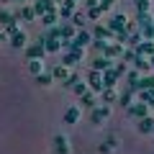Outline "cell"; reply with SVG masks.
I'll return each mask as SVG.
<instances>
[{
  "instance_id": "6da1fadb",
  "label": "cell",
  "mask_w": 154,
  "mask_h": 154,
  "mask_svg": "<svg viewBox=\"0 0 154 154\" xmlns=\"http://www.w3.org/2000/svg\"><path fill=\"white\" fill-rule=\"evenodd\" d=\"M149 108H152L149 103H141V100H139V103H131L126 110H128L131 118H144V116H149Z\"/></svg>"
},
{
  "instance_id": "7a4b0ae2",
  "label": "cell",
  "mask_w": 154,
  "mask_h": 154,
  "mask_svg": "<svg viewBox=\"0 0 154 154\" xmlns=\"http://www.w3.org/2000/svg\"><path fill=\"white\" fill-rule=\"evenodd\" d=\"M93 44V36H90L88 31H77L75 38H72V49H85V46Z\"/></svg>"
},
{
  "instance_id": "3957f363",
  "label": "cell",
  "mask_w": 154,
  "mask_h": 154,
  "mask_svg": "<svg viewBox=\"0 0 154 154\" xmlns=\"http://www.w3.org/2000/svg\"><path fill=\"white\" fill-rule=\"evenodd\" d=\"M88 85L95 90V93H100V90L105 88V82H103V72H100V69H93V72L88 75Z\"/></svg>"
},
{
  "instance_id": "277c9868",
  "label": "cell",
  "mask_w": 154,
  "mask_h": 154,
  "mask_svg": "<svg viewBox=\"0 0 154 154\" xmlns=\"http://www.w3.org/2000/svg\"><path fill=\"white\" fill-rule=\"evenodd\" d=\"M108 113H110L108 105H95V108L90 110V121L93 123H103L105 118H108Z\"/></svg>"
},
{
  "instance_id": "5b68a950",
  "label": "cell",
  "mask_w": 154,
  "mask_h": 154,
  "mask_svg": "<svg viewBox=\"0 0 154 154\" xmlns=\"http://www.w3.org/2000/svg\"><path fill=\"white\" fill-rule=\"evenodd\" d=\"M134 69H139L141 75L154 72V69H152V62H149V57H141V54H136V59H134Z\"/></svg>"
},
{
  "instance_id": "8992f818",
  "label": "cell",
  "mask_w": 154,
  "mask_h": 154,
  "mask_svg": "<svg viewBox=\"0 0 154 154\" xmlns=\"http://www.w3.org/2000/svg\"><path fill=\"white\" fill-rule=\"evenodd\" d=\"M139 31H141V36H144V38H152V41H154V18L139 21Z\"/></svg>"
},
{
  "instance_id": "52a82bcc",
  "label": "cell",
  "mask_w": 154,
  "mask_h": 154,
  "mask_svg": "<svg viewBox=\"0 0 154 154\" xmlns=\"http://www.w3.org/2000/svg\"><path fill=\"white\" fill-rule=\"evenodd\" d=\"M136 54H141V57H154V41H152V38H141V44L136 46Z\"/></svg>"
},
{
  "instance_id": "ba28073f",
  "label": "cell",
  "mask_w": 154,
  "mask_h": 154,
  "mask_svg": "<svg viewBox=\"0 0 154 154\" xmlns=\"http://www.w3.org/2000/svg\"><path fill=\"white\" fill-rule=\"evenodd\" d=\"M36 16H44V13H49V11H57V3L54 0H36Z\"/></svg>"
},
{
  "instance_id": "9c48e42d",
  "label": "cell",
  "mask_w": 154,
  "mask_h": 154,
  "mask_svg": "<svg viewBox=\"0 0 154 154\" xmlns=\"http://www.w3.org/2000/svg\"><path fill=\"white\" fill-rule=\"evenodd\" d=\"M44 51H46V46H44V41H41V44L28 46V49H26V57H28V59H44Z\"/></svg>"
},
{
  "instance_id": "30bf717a",
  "label": "cell",
  "mask_w": 154,
  "mask_h": 154,
  "mask_svg": "<svg viewBox=\"0 0 154 154\" xmlns=\"http://www.w3.org/2000/svg\"><path fill=\"white\" fill-rule=\"evenodd\" d=\"M105 57H110V59H116V57H121L123 54V44L121 41H113V44H105Z\"/></svg>"
},
{
  "instance_id": "8fae6325",
  "label": "cell",
  "mask_w": 154,
  "mask_h": 154,
  "mask_svg": "<svg viewBox=\"0 0 154 154\" xmlns=\"http://www.w3.org/2000/svg\"><path fill=\"white\" fill-rule=\"evenodd\" d=\"M93 38H103V41H110V38H113V31H110L108 26H95L93 28Z\"/></svg>"
},
{
  "instance_id": "7c38bea8",
  "label": "cell",
  "mask_w": 154,
  "mask_h": 154,
  "mask_svg": "<svg viewBox=\"0 0 154 154\" xmlns=\"http://www.w3.org/2000/svg\"><path fill=\"white\" fill-rule=\"evenodd\" d=\"M108 28L110 31H123V28H126V16H121V13H116L113 18H110V23H108Z\"/></svg>"
},
{
  "instance_id": "4fadbf2b",
  "label": "cell",
  "mask_w": 154,
  "mask_h": 154,
  "mask_svg": "<svg viewBox=\"0 0 154 154\" xmlns=\"http://www.w3.org/2000/svg\"><path fill=\"white\" fill-rule=\"evenodd\" d=\"M80 59H82V49H69V51L64 54V59H62V64L69 67V64H77Z\"/></svg>"
},
{
  "instance_id": "5bb4252c",
  "label": "cell",
  "mask_w": 154,
  "mask_h": 154,
  "mask_svg": "<svg viewBox=\"0 0 154 154\" xmlns=\"http://www.w3.org/2000/svg\"><path fill=\"white\" fill-rule=\"evenodd\" d=\"M57 13H59V16H64V18L75 16V0H62V5L57 8Z\"/></svg>"
},
{
  "instance_id": "9a60e30c",
  "label": "cell",
  "mask_w": 154,
  "mask_h": 154,
  "mask_svg": "<svg viewBox=\"0 0 154 154\" xmlns=\"http://www.w3.org/2000/svg\"><path fill=\"white\" fill-rule=\"evenodd\" d=\"M152 128H154V118H152V113L144 116V118H139V131H141V134H152Z\"/></svg>"
},
{
  "instance_id": "2e32d148",
  "label": "cell",
  "mask_w": 154,
  "mask_h": 154,
  "mask_svg": "<svg viewBox=\"0 0 154 154\" xmlns=\"http://www.w3.org/2000/svg\"><path fill=\"white\" fill-rule=\"evenodd\" d=\"M16 18H26V21H33L36 18V8L33 5H23L21 13H16Z\"/></svg>"
},
{
  "instance_id": "e0dca14e",
  "label": "cell",
  "mask_w": 154,
  "mask_h": 154,
  "mask_svg": "<svg viewBox=\"0 0 154 154\" xmlns=\"http://www.w3.org/2000/svg\"><path fill=\"white\" fill-rule=\"evenodd\" d=\"M110 67H113V64H110V57H105V54L98 57V59L93 62V69H103L105 72V69H110Z\"/></svg>"
},
{
  "instance_id": "ac0fdd59",
  "label": "cell",
  "mask_w": 154,
  "mask_h": 154,
  "mask_svg": "<svg viewBox=\"0 0 154 154\" xmlns=\"http://www.w3.org/2000/svg\"><path fill=\"white\" fill-rule=\"evenodd\" d=\"M54 149L59 154H69V144H67L64 136H54Z\"/></svg>"
},
{
  "instance_id": "d6986e66",
  "label": "cell",
  "mask_w": 154,
  "mask_h": 154,
  "mask_svg": "<svg viewBox=\"0 0 154 154\" xmlns=\"http://www.w3.org/2000/svg\"><path fill=\"white\" fill-rule=\"evenodd\" d=\"M51 77H54V80H62V82H67V77H69L67 64H62V67H57V69H51Z\"/></svg>"
},
{
  "instance_id": "ffe728a7",
  "label": "cell",
  "mask_w": 154,
  "mask_h": 154,
  "mask_svg": "<svg viewBox=\"0 0 154 154\" xmlns=\"http://www.w3.org/2000/svg\"><path fill=\"white\" fill-rule=\"evenodd\" d=\"M100 93H103V100H105V103H116V100H118V93H116V88H103Z\"/></svg>"
},
{
  "instance_id": "44dd1931",
  "label": "cell",
  "mask_w": 154,
  "mask_h": 154,
  "mask_svg": "<svg viewBox=\"0 0 154 154\" xmlns=\"http://www.w3.org/2000/svg\"><path fill=\"white\" fill-rule=\"evenodd\" d=\"M11 44L16 46V49H18V46H23V44H26V33H23V31H16V33H11Z\"/></svg>"
},
{
  "instance_id": "7402d4cb",
  "label": "cell",
  "mask_w": 154,
  "mask_h": 154,
  "mask_svg": "<svg viewBox=\"0 0 154 154\" xmlns=\"http://www.w3.org/2000/svg\"><path fill=\"white\" fill-rule=\"evenodd\" d=\"M64 121H67V123H77V121H80V108H77V105L64 113Z\"/></svg>"
},
{
  "instance_id": "603a6c76",
  "label": "cell",
  "mask_w": 154,
  "mask_h": 154,
  "mask_svg": "<svg viewBox=\"0 0 154 154\" xmlns=\"http://www.w3.org/2000/svg\"><path fill=\"white\" fill-rule=\"evenodd\" d=\"M18 18L13 16V13H8V11H0V23H3V26H11V23H16Z\"/></svg>"
},
{
  "instance_id": "cb8c5ba5",
  "label": "cell",
  "mask_w": 154,
  "mask_h": 154,
  "mask_svg": "<svg viewBox=\"0 0 154 154\" xmlns=\"http://www.w3.org/2000/svg\"><path fill=\"white\" fill-rule=\"evenodd\" d=\"M28 69H31L33 75H41V72H44V64H41V59H28Z\"/></svg>"
},
{
  "instance_id": "d4e9b609",
  "label": "cell",
  "mask_w": 154,
  "mask_h": 154,
  "mask_svg": "<svg viewBox=\"0 0 154 154\" xmlns=\"http://www.w3.org/2000/svg\"><path fill=\"white\" fill-rule=\"evenodd\" d=\"M131 93H134V90H128V93H121V95H118V103H121L123 108H128V105L134 103V95H131Z\"/></svg>"
},
{
  "instance_id": "484cf974",
  "label": "cell",
  "mask_w": 154,
  "mask_h": 154,
  "mask_svg": "<svg viewBox=\"0 0 154 154\" xmlns=\"http://www.w3.org/2000/svg\"><path fill=\"white\" fill-rule=\"evenodd\" d=\"M51 80H54V77H51L49 72H41V75H36V82L41 85V88H46V85H51Z\"/></svg>"
},
{
  "instance_id": "4316f807",
  "label": "cell",
  "mask_w": 154,
  "mask_h": 154,
  "mask_svg": "<svg viewBox=\"0 0 154 154\" xmlns=\"http://www.w3.org/2000/svg\"><path fill=\"white\" fill-rule=\"evenodd\" d=\"M57 18H59V13H57V11H49V13L41 16V21H44L46 26H51V23H57Z\"/></svg>"
},
{
  "instance_id": "83f0119b",
  "label": "cell",
  "mask_w": 154,
  "mask_h": 154,
  "mask_svg": "<svg viewBox=\"0 0 154 154\" xmlns=\"http://www.w3.org/2000/svg\"><path fill=\"white\" fill-rule=\"evenodd\" d=\"M82 105L93 110V108H95V95H93V93H85V95H82Z\"/></svg>"
},
{
  "instance_id": "f1b7e54d",
  "label": "cell",
  "mask_w": 154,
  "mask_h": 154,
  "mask_svg": "<svg viewBox=\"0 0 154 154\" xmlns=\"http://www.w3.org/2000/svg\"><path fill=\"white\" fill-rule=\"evenodd\" d=\"M103 11H105L103 5H95V8H90V11H88V16H90V18H95V21H98V18H100V13H103Z\"/></svg>"
},
{
  "instance_id": "f546056e",
  "label": "cell",
  "mask_w": 154,
  "mask_h": 154,
  "mask_svg": "<svg viewBox=\"0 0 154 154\" xmlns=\"http://www.w3.org/2000/svg\"><path fill=\"white\" fill-rule=\"evenodd\" d=\"M85 93H88V82H77V85H75V95H80V98H82Z\"/></svg>"
},
{
  "instance_id": "4dcf8cb0",
  "label": "cell",
  "mask_w": 154,
  "mask_h": 154,
  "mask_svg": "<svg viewBox=\"0 0 154 154\" xmlns=\"http://www.w3.org/2000/svg\"><path fill=\"white\" fill-rule=\"evenodd\" d=\"M72 23H75V26H82L85 23V13H75V16H72Z\"/></svg>"
},
{
  "instance_id": "1f68e13d",
  "label": "cell",
  "mask_w": 154,
  "mask_h": 154,
  "mask_svg": "<svg viewBox=\"0 0 154 154\" xmlns=\"http://www.w3.org/2000/svg\"><path fill=\"white\" fill-rule=\"evenodd\" d=\"M136 5L139 11H149V0H136Z\"/></svg>"
},
{
  "instance_id": "d6a6232c",
  "label": "cell",
  "mask_w": 154,
  "mask_h": 154,
  "mask_svg": "<svg viewBox=\"0 0 154 154\" xmlns=\"http://www.w3.org/2000/svg\"><path fill=\"white\" fill-rule=\"evenodd\" d=\"M113 3H116V0H100V5H103V8H105V11H108V8H110V5H113Z\"/></svg>"
},
{
  "instance_id": "836d02e7",
  "label": "cell",
  "mask_w": 154,
  "mask_h": 154,
  "mask_svg": "<svg viewBox=\"0 0 154 154\" xmlns=\"http://www.w3.org/2000/svg\"><path fill=\"white\" fill-rule=\"evenodd\" d=\"M88 5H90V8H95V5H100V0H88Z\"/></svg>"
},
{
  "instance_id": "e575fe53",
  "label": "cell",
  "mask_w": 154,
  "mask_h": 154,
  "mask_svg": "<svg viewBox=\"0 0 154 154\" xmlns=\"http://www.w3.org/2000/svg\"><path fill=\"white\" fill-rule=\"evenodd\" d=\"M149 62H152V69H154V57H149Z\"/></svg>"
},
{
  "instance_id": "d590c367",
  "label": "cell",
  "mask_w": 154,
  "mask_h": 154,
  "mask_svg": "<svg viewBox=\"0 0 154 154\" xmlns=\"http://www.w3.org/2000/svg\"><path fill=\"white\" fill-rule=\"evenodd\" d=\"M3 38H5V33H0V41H3Z\"/></svg>"
},
{
  "instance_id": "8d00e7d4",
  "label": "cell",
  "mask_w": 154,
  "mask_h": 154,
  "mask_svg": "<svg viewBox=\"0 0 154 154\" xmlns=\"http://www.w3.org/2000/svg\"><path fill=\"white\" fill-rule=\"evenodd\" d=\"M149 105H152V108H154V100H152V103H149Z\"/></svg>"
},
{
  "instance_id": "74e56055",
  "label": "cell",
  "mask_w": 154,
  "mask_h": 154,
  "mask_svg": "<svg viewBox=\"0 0 154 154\" xmlns=\"http://www.w3.org/2000/svg\"><path fill=\"white\" fill-rule=\"evenodd\" d=\"M152 134H154V128H152Z\"/></svg>"
}]
</instances>
